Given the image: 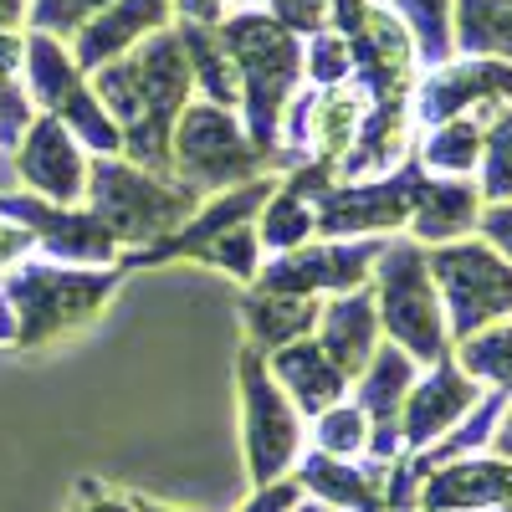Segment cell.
<instances>
[{
  "mask_svg": "<svg viewBox=\"0 0 512 512\" xmlns=\"http://www.w3.org/2000/svg\"><path fill=\"white\" fill-rule=\"evenodd\" d=\"M190 88V62L175 36H154L128 62H113L98 72V98L123 118L128 154L149 169H169V123Z\"/></svg>",
  "mask_w": 512,
  "mask_h": 512,
  "instance_id": "6da1fadb",
  "label": "cell"
},
{
  "mask_svg": "<svg viewBox=\"0 0 512 512\" xmlns=\"http://www.w3.org/2000/svg\"><path fill=\"white\" fill-rule=\"evenodd\" d=\"M374 308H379V333L390 338L395 349H405L415 364H441L451 359V333H446V308L441 292L425 267V246L410 236L384 241L379 262H374Z\"/></svg>",
  "mask_w": 512,
  "mask_h": 512,
  "instance_id": "7a4b0ae2",
  "label": "cell"
},
{
  "mask_svg": "<svg viewBox=\"0 0 512 512\" xmlns=\"http://www.w3.org/2000/svg\"><path fill=\"white\" fill-rule=\"evenodd\" d=\"M425 267L441 292L451 344H466L497 323H512V262L497 256L482 236H461L446 246H425Z\"/></svg>",
  "mask_w": 512,
  "mask_h": 512,
  "instance_id": "3957f363",
  "label": "cell"
},
{
  "mask_svg": "<svg viewBox=\"0 0 512 512\" xmlns=\"http://www.w3.org/2000/svg\"><path fill=\"white\" fill-rule=\"evenodd\" d=\"M113 282L118 272H57V267H26L6 277L0 308H6V323H11V344L36 349L93 323V313L108 303Z\"/></svg>",
  "mask_w": 512,
  "mask_h": 512,
  "instance_id": "277c9868",
  "label": "cell"
},
{
  "mask_svg": "<svg viewBox=\"0 0 512 512\" xmlns=\"http://www.w3.org/2000/svg\"><path fill=\"white\" fill-rule=\"evenodd\" d=\"M221 47L246 72L241 88H246V108H251V134L262 144H272L282 103L292 98L297 77H303V47L272 16H231L221 31Z\"/></svg>",
  "mask_w": 512,
  "mask_h": 512,
  "instance_id": "5b68a950",
  "label": "cell"
},
{
  "mask_svg": "<svg viewBox=\"0 0 512 512\" xmlns=\"http://www.w3.org/2000/svg\"><path fill=\"white\" fill-rule=\"evenodd\" d=\"M93 205L113 241H159V236H175L190 221L195 190L159 185L134 164L98 159L93 164Z\"/></svg>",
  "mask_w": 512,
  "mask_h": 512,
  "instance_id": "8992f818",
  "label": "cell"
},
{
  "mask_svg": "<svg viewBox=\"0 0 512 512\" xmlns=\"http://www.w3.org/2000/svg\"><path fill=\"white\" fill-rule=\"evenodd\" d=\"M425 180V169L415 164V154L390 169L379 180H354V185H328L313 200V221L318 236L328 241H349V236H384V231H405L410 210H415V190Z\"/></svg>",
  "mask_w": 512,
  "mask_h": 512,
  "instance_id": "52a82bcc",
  "label": "cell"
},
{
  "mask_svg": "<svg viewBox=\"0 0 512 512\" xmlns=\"http://www.w3.org/2000/svg\"><path fill=\"white\" fill-rule=\"evenodd\" d=\"M241 410H246V466L256 487L282 482V472L303 451V415L282 395V384L262 354H241Z\"/></svg>",
  "mask_w": 512,
  "mask_h": 512,
  "instance_id": "ba28073f",
  "label": "cell"
},
{
  "mask_svg": "<svg viewBox=\"0 0 512 512\" xmlns=\"http://www.w3.org/2000/svg\"><path fill=\"white\" fill-rule=\"evenodd\" d=\"M512 103V62L497 57H451L441 67H425L410 93L415 128H436L446 118H492Z\"/></svg>",
  "mask_w": 512,
  "mask_h": 512,
  "instance_id": "9c48e42d",
  "label": "cell"
},
{
  "mask_svg": "<svg viewBox=\"0 0 512 512\" xmlns=\"http://www.w3.org/2000/svg\"><path fill=\"white\" fill-rule=\"evenodd\" d=\"M390 236H354V241H318V246H292L282 256H272L267 272H256V287L262 292H292V297H338V292H354L369 287L374 262Z\"/></svg>",
  "mask_w": 512,
  "mask_h": 512,
  "instance_id": "30bf717a",
  "label": "cell"
},
{
  "mask_svg": "<svg viewBox=\"0 0 512 512\" xmlns=\"http://www.w3.org/2000/svg\"><path fill=\"white\" fill-rule=\"evenodd\" d=\"M169 164L180 169L185 190H216L231 180H251L256 175V144L241 134V123L216 108V103H200L180 118L175 128V154Z\"/></svg>",
  "mask_w": 512,
  "mask_h": 512,
  "instance_id": "8fae6325",
  "label": "cell"
},
{
  "mask_svg": "<svg viewBox=\"0 0 512 512\" xmlns=\"http://www.w3.org/2000/svg\"><path fill=\"white\" fill-rule=\"evenodd\" d=\"M26 72H31V88L36 98L47 103L62 123H72L82 139H93L98 154H113L123 139H118V128L103 118V108L93 103L88 93V82H82L77 62L57 47L52 36H31V47H26Z\"/></svg>",
  "mask_w": 512,
  "mask_h": 512,
  "instance_id": "7c38bea8",
  "label": "cell"
},
{
  "mask_svg": "<svg viewBox=\"0 0 512 512\" xmlns=\"http://www.w3.org/2000/svg\"><path fill=\"white\" fill-rule=\"evenodd\" d=\"M477 400H482V384L456 364V354L431 364L415 379V390L405 395V410H400V441H405V451H431L441 436L456 431V420L472 410Z\"/></svg>",
  "mask_w": 512,
  "mask_h": 512,
  "instance_id": "4fadbf2b",
  "label": "cell"
},
{
  "mask_svg": "<svg viewBox=\"0 0 512 512\" xmlns=\"http://www.w3.org/2000/svg\"><path fill=\"white\" fill-rule=\"evenodd\" d=\"M313 338L323 344V354L349 374V384L364 374V364L379 349V308H374V287H354L338 292L318 308V328Z\"/></svg>",
  "mask_w": 512,
  "mask_h": 512,
  "instance_id": "5bb4252c",
  "label": "cell"
},
{
  "mask_svg": "<svg viewBox=\"0 0 512 512\" xmlns=\"http://www.w3.org/2000/svg\"><path fill=\"white\" fill-rule=\"evenodd\" d=\"M16 169H21L26 185L47 190L57 205H72V200L82 195V185H88V159H82V149H77V139L67 134L62 118L31 123Z\"/></svg>",
  "mask_w": 512,
  "mask_h": 512,
  "instance_id": "9a60e30c",
  "label": "cell"
},
{
  "mask_svg": "<svg viewBox=\"0 0 512 512\" xmlns=\"http://www.w3.org/2000/svg\"><path fill=\"white\" fill-rule=\"evenodd\" d=\"M482 190L477 180H441V175H425L415 190V210H410V241L420 246H446L461 236H477L482 221Z\"/></svg>",
  "mask_w": 512,
  "mask_h": 512,
  "instance_id": "2e32d148",
  "label": "cell"
},
{
  "mask_svg": "<svg viewBox=\"0 0 512 512\" xmlns=\"http://www.w3.org/2000/svg\"><path fill=\"white\" fill-rule=\"evenodd\" d=\"M0 216L26 221L31 236H41L57 256H72V262H108L113 256V236L98 216H72L67 205H41L26 195H0Z\"/></svg>",
  "mask_w": 512,
  "mask_h": 512,
  "instance_id": "e0dca14e",
  "label": "cell"
},
{
  "mask_svg": "<svg viewBox=\"0 0 512 512\" xmlns=\"http://www.w3.org/2000/svg\"><path fill=\"white\" fill-rule=\"evenodd\" d=\"M272 379L282 384V395L297 405V415H323L349 390V374L323 354L318 338H297V344L272 349Z\"/></svg>",
  "mask_w": 512,
  "mask_h": 512,
  "instance_id": "ac0fdd59",
  "label": "cell"
},
{
  "mask_svg": "<svg viewBox=\"0 0 512 512\" xmlns=\"http://www.w3.org/2000/svg\"><path fill=\"white\" fill-rule=\"evenodd\" d=\"M369 118V93L359 88V82H338V88H323L308 108H303V134H308V149L318 164H328L338 175V164H344V154L354 149L359 128Z\"/></svg>",
  "mask_w": 512,
  "mask_h": 512,
  "instance_id": "d6986e66",
  "label": "cell"
},
{
  "mask_svg": "<svg viewBox=\"0 0 512 512\" xmlns=\"http://www.w3.org/2000/svg\"><path fill=\"white\" fill-rule=\"evenodd\" d=\"M169 6H175V0H113V6H108L88 31H82V41H77V67H98V62H108L113 52H123L128 41L159 31L164 16H169Z\"/></svg>",
  "mask_w": 512,
  "mask_h": 512,
  "instance_id": "ffe728a7",
  "label": "cell"
},
{
  "mask_svg": "<svg viewBox=\"0 0 512 512\" xmlns=\"http://www.w3.org/2000/svg\"><path fill=\"white\" fill-rule=\"evenodd\" d=\"M451 47L456 57L512 62V0H451Z\"/></svg>",
  "mask_w": 512,
  "mask_h": 512,
  "instance_id": "44dd1931",
  "label": "cell"
},
{
  "mask_svg": "<svg viewBox=\"0 0 512 512\" xmlns=\"http://www.w3.org/2000/svg\"><path fill=\"white\" fill-rule=\"evenodd\" d=\"M415 164L441 180H477L482 164V118H446L425 128L415 144Z\"/></svg>",
  "mask_w": 512,
  "mask_h": 512,
  "instance_id": "7402d4cb",
  "label": "cell"
},
{
  "mask_svg": "<svg viewBox=\"0 0 512 512\" xmlns=\"http://www.w3.org/2000/svg\"><path fill=\"white\" fill-rule=\"evenodd\" d=\"M318 297H292V292H256L246 313V333L256 338L262 349H282L297 344V338H313L318 328Z\"/></svg>",
  "mask_w": 512,
  "mask_h": 512,
  "instance_id": "603a6c76",
  "label": "cell"
},
{
  "mask_svg": "<svg viewBox=\"0 0 512 512\" xmlns=\"http://www.w3.org/2000/svg\"><path fill=\"white\" fill-rule=\"evenodd\" d=\"M379 6H390L410 26L420 67H441V62L456 57V47H451V0H379Z\"/></svg>",
  "mask_w": 512,
  "mask_h": 512,
  "instance_id": "cb8c5ba5",
  "label": "cell"
},
{
  "mask_svg": "<svg viewBox=\"0 0 512 512\" xmlns=\"http://www.w3.org/2000/svg\"><path fill=\"white\" fill-rule=\"evenodd\" d=\"M451 354H456V364L466 374L482 384V390L512 395V323H497V328H487L477 338H466V344H456Z\"/></svg>",
  "mask_w": 512,
  "mask_h": 512,
  "instance_id": "d4e9b609",
  "label": "cell"
},
{
  "mask_svg": "<svg viewBox=\"0 0 512 512\" xmlns=\"http://www.w3.org/2000/svg\"><path fill=\"white\" fill-rule=\"evenodd\" d=\"M482 200H512V103H502L482 123V164H477Z\"/></svg>",
  "mask_w": 512,
  "mask_h": 512,
  "instance_id": "484cf974",
  "label": "cell"
},
{
  "mask_svg": "<svg viewBox=\"0 0 512 512\" xmlns=\"http://www.w3.org/2000/svg\"><path fill=\"white\" fill-rule=\"evenodd\" d=\"M267 216H262V236L267 246H277V251H292V246H303L308 236H318V221H313V200H303L297 190H272V200L262 205Z\"/></svg>",
  "mask_w": 512,
  "mask_h": 512,
  "instance_id": "4316f807",
  "label": "cell"
},
{
  "mask_svg": "<svg viewBox=\"0 0 512 512\" xmlns=\"http://www.w3.org/2000/svg\"><path fill=\"white\" fill-rule=\"evenodd\" d=\"M185 47L195 52V67H200V82H205V93H210V103H216V108L236 103V93H241V82L231 77V62H226V52H221V41L210 36L205 26H185Z\"/></svg>",
  "mask_w": 512,
  "mask_h": 512,
  "instance_id": "83f0119b",
  "label": "cell"
},
{
  "mask_svg": "<svg viewBox=\"0 0 512 512\" xmlns=\"http://www.w3.org/2000/svg\"><path fill=\"white\" fill-rule=\"evenodd\" d=\"M318 451L338 456V461L369 451V415L359 405H328L318 415Z\"/></svg>",
  "mask_w": 512,
  "mask_h": 512,
  "instance_id": "f1b7e54d",
  "label": "cell"
},
{
  "mask_svg": "<svg viewBox=\"0 0 512 512\" xmlns=\"http://www.w3.org/2000/svg\"><path fill=\"white\" fill-rule=\"evenodd\" d=\"M303 67H308V77L318 82V88H338V82H349V77H354V57H349V41L338 36L333 26H328V31H313Z\"/></svg>",
  "mask_w": 512,
  "mask_h": 512,
  "instance_id": "f546056e",
  "label": "cell"
},
{
  "mask_svg": "<svg viewBox=\"0 0 512 512\" xmlns=\"http://www.w3.org/2000/svg\"><path fill=\"white\" fill-rule=\"evenodd\" d=\"M195 256H205V262H221V267H231L241 282H256V256H262V236H256L251 226H236V231H226L221 241L200 246Z\"/></svg>",
  "mask_w": 512,
  "mask_h": 512,
  "instance_id": "4dcf8cb0",
  "label": "cell"
},
{
  "mask_svg": "<svg viewBox=\"0 0 512 512\" xmlns=\"http://www.w3.org/2000/svg\"><path fill=\"white\" fill-rule=\"evenodd\" d=\"M477 236H482L497 256H507V262H512V200H492V205H482Z\"/></svg>",
  "mask_w": 512,
  "mask_h": 512,
  "instance_id": "1f68e13d",
  "label": "cell"
},
{
  "mask_svg": "<svg viewBox=\"0 0 512 512\" xmlns=\"http://www.w3.org/2000/svg\"><path fill=\"white\" fill-rule=\"evenodd\" d=\"M98 6H113V0H41V11H36V21H47V26H57L62 36L82 21V11H98Z\"/></svg>",
  "mask_w": 512,
  "mask_h": 512,
  "instance_id": "d6a6232c",
  "label": "cell"
},
{
  "mask_svg": "<svg viewBox=\"0 0 512 512\" xmlns=\"http://www.w3.org/2000/svg\"><path fill=\"white\" fill-rule=\"evenodd\" d=\"M297 497H303V487H297V482H272V487L256 492V502H246L241 512H292Z\"/></svg>",
  "mask_w": 512,
  "mask_h": 512,
  "instance_id": "836d02e7",
  "label": "cell"
},
{
  "mask_svg": "<svg viewBox=\"0 0 512 512\" xmlns=\"http://www.w3.org/2000/svg\"><path fill=\"white\" fill-rule=\"evenodd\" d=\"M31 241H36V236H31L26 226H6V221H0V272H6V267L16 262V256H21Z\"/></svg>",
  "mask_w": 512,
  "mask_h": 512,
  "instance_id": "e575fe53",
  "label": "cell"
},
{
  "mask_svg": "<svg viewBox=\"0 0 512 512\" xmlns=\"http://www.w3.org/2000/svg\"><path fill=\"white\" fill-rule=\"evenodd\" d=\"M487 451H492L497 461H512V395H507V405H502V415H497V431H492Z\"/></svg>",
  "mask_w": 512,
  "mask_h": 512,
  "instance_id": "d590c367",
  "label": "cell"
},
{
  "mask_svg": "<svg viewBox=\"0 0 512 512\" xmlns=\"http://www.w3.org/2000/svg\"><path fill=\"white\" fill-rule=\"evenodd\" d=\"M216 6H221V0H180V11H185V16H210Z\"/></svg>",
  "mask_w": 512,
  "mask_h": 512,
  "instance_id": "8d00e7d4",
  "label": "cell"
},
{
  "mask_svg": "<svg viewBox=\"0 0 512 512\" xmlns=\"http://www.w3.org/2000/svg\"><path fill=\"white\" fill-rule=\"evenodd\" d=\"M88 512H128V502H113V497H88Z\"/></svg>",
  "mask_w": 512,
  "mask_h": 512,
  "instance_id": "74e56055",
  "label": "cell"
},
{
  "mask_svg": "<svg viewBox=\"0 0 512 512\" xmlns=\"http://www.w3.org/2000/svg\"><path fill=\"white\" fill-rule=\"evenodd\" d=\"M134 512H164V507H154V502H134Z\"/></svg>",
  "mask_w": 512,
  "mask_h": 512,
  "instance_id": "f35d334b",
  "label": "cell"
}]
</instances>
